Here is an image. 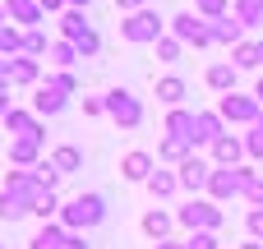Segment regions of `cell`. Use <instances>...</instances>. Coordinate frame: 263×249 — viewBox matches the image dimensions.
<instances>
[{
    "mask_svg": "<svg viewBox=\"0 0 263 249\" xmlns=\"http://www.w3.org/2000/svg\"><path fill=\"white\" fill-rule=\"evenodd\" d=\"M240 249H263V245H259V240H250V245H240Z\"/></svg>",
    "mask_w": 263,
    "mask_h": 249,
    "instance_id": "obj_51",
    "label": "cell"
},
{
    "mask_svg": "<svg viewBox=\"0 0 263 249\" xmlns=\"http://www.w3.org/2000/svg\"><path fill=\"white\" fill-rule=\"evenodd\" d=\"M5 194H14L18 203H28V208L37 213V203H42L51 189H46V185H42L32 171H9V180H5Z\"/></svg>",
    "mask_w": 263,
    "mask_h": 249,
    "instance_id": "obj_7",
    "label": "cell"
},
{
    "mask_svg": "<svg viewBox=\"0 0 263 249\" xmlns=\"http://www.w3.org/2000/svg\"><path fill=\"white\" fill-rule=\"evenodd\" d=\"M23 213H32V208H28V203H18L14 194H5V189H0V217H5V222H18Z\"/></svg>",
    "mask_w": 263,
    "mask_h": 249,
    "instance_id": "obj_31",
    "label": "cell"
},
{
    "mask_svg": "<svg viewBox=\"0 0 263 249\" xmlns=\"http://www.w3.org/2000/svg\"><path fill=\"white\" fill-rule=\"evenodd\" d=\"M254 97H259V106H263V79H259V88H254Z\"/></svg>",
    "mask_w": 263,
    "mask_h": 249,
    "instance_id": "obj_49",
    "label": "cell"
},
{
    "mask_svg": "<svg viewBox=\"0 0 263 249\" xmlns=\"http://www.w3.org/2000/svg\"><path fill=\"white\" fill-rule=\"evenodd\" d=\"M106 111V102H97V97H83V116H102Z\"/></svg>",
    "mask_w": 263,
    "mask_h": 249,
    "instance_id": "obj_42",
    "label": "cell"
},
{
    "mask_svg": "<svg viewBox=\"0 0 263 249\" xmlns=\"http://www.w3.org/2000/svg\"><path fill=\"white\" fill-rule=\"evenodd\" d=\"M143 231H148L157 245H166V236H171V217H166L162 208H153V213H143Z\"/></svg>",
    "mask_w": 263,
    "mask_h": 249,
    "instance_id": "obj_24",
    "label": "cell"
},
{
    "mask_svg": "<svg viewBox=\"0 0 263 249\" xmlns=\"http://www.w3.org/2000/svg\"><path fill=\"white\" fill-rule=\"evenodd\" d=\"M83 5H88V0H69V9H83Z\"/></svg>",
    "mask_w": 263,
    "mask_h": 249,
    "instance_id": "obj_50",
    "label": "cell"
},
{
    "mask_svg": "<svg viewBox=\"0 0 263 249\" xmlns=\"http://www.w3.org/2000/svg\"><path fill=\"white\" fill-rule=\"evenodd\" d=\"M120 176L148 185V180H153V157H148V152H125V157H120Z\"/></svg>",
    "mask_w": 263,
    "mask_h": 249,
    "instance_id": "obj_15",
    "label": "cell"
},
{
    "mask_svg": "<svg viewBox=\"0 0 263 249\" xmlns=\"http://www.w3.org/2000/svg\"><path fill=\"white\" fill-rule=\"evenodd\" d=\"M106 217V199L102 194H79V199H69L65 208H60V226L65 231H88V226H97Z\"/></svg>",
    "mask_w": 263,
    "mask_h": 249,
    "instance_id": "obj_1",
    "label": "cell"
},
{
    "mask_svg": "<svg viewBox=\"0 0 263 249\" xmlns=\"http://www.w3.org/2000/svg\"><path fill=\"white\" fill-rule=\"evenodd\" d=\"M166 134H171V139H190V134H194V111L176 106V111L166 116Z\"/></svg>",
    "mask_w": 263,
    "mask_h": 249,
    "instance_id": "obj_23",
    "label": "cell"
},
{
    "mask_svg": "<svg viewBox=\"0 0 263 249\" xmlns=\"http://www.w3.org/2000/svg\"><path fill=\"white\" fill-rule=\"evenodd\" d=\"M157 157H162V162H176V166H185V162L194 157V143H190V139H166V143L157 148Z\"/></svg>",
    "mask_w": 263,
    "mask_h": 249,
    "instance_id": "obj_21",
    "label": "cell"
},
{
    "mask_svg": "<svg viewBox=\"0 0 263 249\" xmlns=\"http://www.w3.org/2000/svg\"><path fill=\"white\" fill-rule=\"evenodd\" d=\"M65 249H88V240H83V236H69V240H65Z\"/></svg>",
    "mask_w": 263,
    "mask_h": 249,
    "instance_id": "obj_47",
    "label": "cell"
},
{
    "mask_svg": "<svg viewBox=\"0 0 263 249\" xmlns=\"http://www.w3.org/2000/svg\"><path fill=\"white\" fill-rule=\"evenodd\" d=\"M222 139V116L217 111H194V134H190V143L199 148V143H217Z\"/></svg>",
    "mask_w": 263,
    "mask_h": 249,
    "instance_id": "obj_9",
    "label": "cell"
},
{
    "mask_svg": "<svg viewBox=\"0 0 263 249\" xmlns=\"http://www.w3.org/2000/svg\"><path fill=\"white\" fill-rule=\"evenodd\" d=\"M208 32H213V42L217 46H240V18L236 14H227V18H208Z\"/></svg>",
    "mask_w": 263,
    "mask_h": 249,
    "instance_id": "obj_10",
    "label": "cell"
},
{
    "mask_svg": "<svg viewBox=\"0 0 263 249\" xmlns=\"http://www.w3.org/2000/svg\"><path fill=\"white\" fill-rule=\"evenodd\" d=\"M46 51H51V46H46V32H42V28L23 32V55H32V60H37V55H46Z\"/></svg>",
    "mask_w": 263,
    "mask_h": 249,
    "instance_id": "obj_29",
    "label": "cell"
},
{
    "mask_svg": "<svg viewBox=\"0 0 263 249\" xmlns=\"http://www.w3.org/2000/svg\"><path fill=\"white\" fill-rule=\"evenodd\" d=\"M162 28H166V23H162L153 9H139V14H129V18L120 23V37H125V42H134V46H143V42H153V46H157V42H162Z\"/></svg>",
    "mask_w": 263,
    "mask_h": 249,
    "instance_id": "obj_4",
    "label": "cell"
},
{
    "mask_svg": "<svg viewBox=\"0 0 263 249\" xmlns=\"http://www.w3.org/2000/svg\"><path fill=\"white\" fill-rule=\"evenodd\" d=\"M171 32H176V42H185V46H213L208 18H199V14H190V9L171 18Z\"/></svg>",
    "mask_w": 263,
    "mask_h": 249,
    "instance_id": "obj_8",
    "label": "cell"
},
{
    "mask_svg": "<svg viewBox=\"0 0 263 249\" xmlns=\"http://www.w3.org/2000/svg\"><path fill=\"white\" fill-rule=\"evenodd\" d=\"M185 92H190V88H185V79H176V74H166V79H157V97H162V102H166L171 111H176V106L185 102Z\"/></svg>",
    "mask_w": 263,
    "mask_h": 249,
    "instance_id": "obj_20",
    "label": "cell"
},
{
    "mask_svg": "<svg viewBox=\"0 0 263 249\" xmlns=\"http://www.w3.org/2000/svg\"><path fill=\"white\" fill-rule=\"evenodd\" d=\"M51 60L69 69V65H74V60H83V55H79V46H74V42H65V37H60V42H51Z\"/></svg>",
    "mask_w": 263,
    "mask_h": 249,
    "instance_id": "obj_28",
    "label": "cell"
},
{
    "mask_svg": "<svg viewBox=\"0 0 263 249\" xmlns=\"http://www.w3.org/2000/svg\"><path fill=\"white\" fill-rule=\"evenodd\" d=\"M259 65H263V42H259Z\"/></svg>",
    "mask_w": 263,
    "mask_h": 249,
    "instance_id": "obj_52",
    "label": "cell"
},
{
    "mask_svg": "<svg viewBox=\"0 0 263 249\" xmlns=\"http://www.w3.org/2000/svg\"><path fill=\"white\" fill-rule=\"evenodd\" d=\"M5 14H9V18H14V23H23V28H28V32H32V28H37V23H42V18H46V14H42V5H37V0H5Z\"/></svg>",
    "mask_w": 263,
    "mask_h": 249,
    "instance_id": "obj_13",
    "label": "cell"
},
{
    "mask_svg": "<svg viewBox=\"0 0 263 249\" xmlns=\"http://www.w3.org/2000/svg\"><path fill=\"white\" fill-rule=\"evenodd\" d=\"M37 152H42V139H14L9 143V162H18V166H37L42 162Z\"/></svg>",
    "mask_w": 263,
    "mask_h": 249,
    "instance_id": "obj_19",
    "label": "cell"
},
{
    "mask_svg": "<svg viewBox=\"0 0 263 249\" xmlns=\"http://www.w3.org/2000/svg\"><path fill=\"white\" fill-rule=\"evenodd\" d=\"M236 69H259V42H240L236 46Z\"/></svg>",
    "mask_w": 263,
    "mask_h": 249,
    "instance_id": "obj_30",
    "label": "cell"
},
{
    "mask_svg": "<svg viewBox=\"0 0 263 249\" xmlns=\"http://www.w3.org/2000/svg\"><path fill=\"white\" fill-rule=\"evenodd\" d=\"M157 249H185V245H176V240H166V245H157Z\"/></svg>",
    "mask_w": 263,
    "mask_h": 249,
    "instance_id": "obj_48",
    "label": "cell"
},
{
    "mask_svg": "<svg viewBox=\"0 0 263 249\" xmlns=\"http://www.w3.org/2000/svg\"><path fill=\"white\" fill-rule=\"evenodd\" d=\"M180 46H185V42H176V37H162V42H157V55H162L166 65H176V60H180Z\"/></svg>",
    "mask_w": 263,
    "mask_h": 249,
    "instance_id": "obj_33",
    "label": "cell"
},
{
    "mask_svg": "<svg viewBox=\"0 0 263 249\" xmlns=\"http://www.w3.org/2000/svg\"><path fill=\"white\" fill-rule=\"evenodd\" d=\"M185 249H222V245H217V236H213V231H194V236L185 240Z\"/></svg>",
    "mask_w": 263,
    "mask_h": 249,
    "instance_id": "obj_36",
    "label": "cell"
},
{
    "mask_svg": "<svg viewBox=\"0 0 263 249\" xmlns=\"http://www.w3.org/2000/svg\"><path fill=\"white\" fill-rule=\"evenodd\" d=\"M37 79H42V65L32 55H18L14 69H9V83H37Z\"/></svg>",
    "mask_w": 263,
    "mask_h": 249,
    "instance_id": "obj_25",
    "label": "cell"
},
{
    "mask_svg": "<svg viewBox=\"0 0 263 249\" xmlns=\"http://www.w3.org/2000/svg\"><path fill=\"white\" fill-rule=\"evenodd\" d=\"M208 88H217L222 97H227V92H236V65H227V60L208 65Z\"/></svg>",
    "mask_w": 263,
    "mask_h": 249,
    "instance_id": "obj_18",
    "label": "cell"
},
{
    "mask_svg": "<svg viewBox=\"0 0 263 249\" xmlns=\"http://www.w3.org/2000/svg\"><path fill=\"white\" fill-rule=\"evenodd\" d=\"M176 176H180V185H185L190 194H199V189H208V180H213V171H208V162H199V157H190V162H185V166H180Z\"/></svg>",
    "mask_w": 263,
    "mask_h": 249,
    "instance_id": "obj_12",
    "label": "cell"
},
{
    "mask_svg": "<svg viewBox=\"0 0 263 249\" xmlns=\"http://www.w3.org/2000/svg\"><path fill=\"white\" fill-rule=\"evenodd\" d=\"M180 226H190V236H194V231H217V226H222V208L208 203V199H190V203L180 208Z\"/></svg>",
    "mask_w": 263,
    "mask_h": 249,
    "instance_id": "obj_5",
    "label": "cell"
},
{
    "mask_svg": "<svg viewBox=\"0 0 263 249\" xmlns=\"http://www.w3.org/2000/svg\"><path fill=\"white\" fill-rule=\"evenodd\" d=\"M231 14L240 18V28H263V0H236Z\"/></svg>",
    "mask_w": 263,
    "mask_h": 249,
    "instance_id": "obj_22",
    "label": "cell"
},
{
    "mask_svg": "<svg viewBox=\"0 0 263 249\" xmlns=\"http://www.w3.org/2000/svg\"><path fill=\"white\" fill-rule=\"evenodd\" d=\"M245 152H250L254 162H263V120L250 129V139H245Z\"/></svg>",
    "mask_w": 263,
    "mask_h": 249,
    "instance_id": "obj_34",
    "label": "cell"
},
{
    "mask_svg": "<svg viewBox=\"0 0 263 249\" xmlns=\"http://www.w3.org/2000/svg\"><path fill=\"white\" fill-rule=\"evenodd\" d=\"M9 111H14V106H9V92H5V88H0V120H5V116H9Z\"/></svg>",
    "mask_w": 263,
    "mask_h": 249,
    "instance_id": "obj_45",
    "label": "cell"
},
{
    "mask_svg": "<svg viewBox=\"0 0 263 249\" xmlns=\"http://www.w3.org/2000/svg\"><path fill=\"white\" fill-rule=\"evenodd\" d=\"M46 83H51V88H60V92H65V97H69V92H74V88H79V83H74V74H69V69H60V74H51V79H46Z\"/></svg>",
    "mask_w": 263,
    "mask_h": 249,
    "instance_id": "obj_37",
    "label": "cell"
},
{
    "mask_svg": "<svg viewBox=\"0 0 263 249\" xmlns=\"http://www.w3.org/2000/svg\"><path fill=\"white\" fill-rule=\"evenodd\" d=\"M65 240H69V231H65L60 222H46V226H42L28 245H32V249H65Z\"/></svg>",
    "mask_w": 263,
    "mask_h": 249,
    "instance_id": "obj_16",
    "label": "cell"
},
{
    "mask_svg": "<svg viewBox=\"0 0 263 249\" xmlns=\"http://www.w3.org/2000/svg\"><path fill=\"white\" fill-rule=\"evenodd\" d=\"M97 51H102V37H97V32H88V37L79 42V55H97Z\"/></svg>",
    "mask_w": 263,
    "mask_h": 249,
    "instance_id": "obj_40",
    "label": "cell"
},
{
    "mask_svg": "<svg viewBox=\"0 0 263 249\" xmlns=\"http://www.w3.org/2000/svg\"><path fill=\"white\" fill-rule=\"evenodd\" d=\"M194 9L203 18H227V0H194Z\"/></svg>",
    "mask_w": 263,
    "mask_h": 249,
    "instance_id": "obj_35",
    "label": "cell"
},
{
    "mask_svg": "<svg viewBox=\"0 0 263 249\" xmlns=\"http://www.w3.org/2000/svg\"><path fill=\"white\" fill-rule=\"evenodd\" d=\"M60 32H65V42H83L92 28H88V18H83V9H65V18H60Z\"/></svg>",
    "mask_w": 263,
    "mask_h": 249,
    "instance_id": "obj_17",
    "label": "cell"
},
{
    "mask_svg": "<svg viewBox=\"0 0 263 249\" xmlns=\"http://www.w3.org/2000/svg\"><path fill=\"white\" fill-rule=\"evenodd\" d=\"M65 106H69V102H65V92H60V88H51V83H42V88H37V97H32V111H37V116H60Z\"/></svg>",
    "mask_w": 263,
    "mask_h": 249,
    "instance_id": "obj_14",
    "label": "cell"
},
{
    "mask_svg": "<svg viewBox=\"0 0 263 249\" xmlns=\"http://www.w3.org/2000/svg\"><path fill=\"white\" fill-rule=\"evenodd\" d=\"M51 162H55V171H60V176H69V171H79V166H83V152H79L74 143H65V148H55V157H51Z\"/></svg>",
    "mask_w": 263,
    "mask_h": 249,
    "instance_id": "obj_26",
    "label": "cell"
},
{
    "mask_svg": "<svg viewBox=\"0 0 263 249\" xmlns=\"http://www.w3.org/2000/svg\"><path fill=\"white\" fill-rule=\"evenodd\" d=\"M240 157H245V139L222 134V139L213 143V162H217V166H240Z\"/></svg>",
    "mask_w": 263,
    "mask_h": 249,
    "instance_id": "obj_11",
    "label": "cell"
},
{
    "mask_svg": "<svg viewBox=\"0 0 263 249\" xmlns=\"http://www.w3.org/2000/svg\"><path fill=\"white\" fill-rule=\"evenodd\" d=\"M116 5H120L125 14H139V9H148V0H116Z\"/></svg>",
    "mask_w": 263,
    "mask_h": 249,
    "instance_id": "obj_43",
    "label": "cell"
},
{
    "mask_svg": "<svg viewBox=\"0 0 263 249\" xmlns=\"http://www.w3.org/2000/svg\"><path fill=\"white\" fill-rule=\"evenodd\" d=\"M250 176H254L250 166H217V171H213V180H208V194H213V203H227V199L245 194Z\"/></svg>",
    "mask_w": 263,
    "mask_h": 249,
    "instance_id": "obj_3",
    "label": "cell"
},
{
    "mask_svg": "<svg viewBox=\"0 0 263 249\" xmlns=\"http://www.w3.org/2000/svg\"><path fill=\"white\" fill-rule=\"evenodd\" d=\"M245 226H250V236H254V240H263V208H250Z\"/></svg>",
    "mask_w": 263,
    "mask_h": 249,
    "instance_id": "obj_39",
    "label": "cell"
},
{
    "mask_svg": "<svg viewBox=\"0 0 263 249\" xmlns=\"http://www.w3.org/2000/svg\"><path fill=\"white\" fill-rule=\"evenodd\" d=\"M55 208H60V203H55V194H46V199H42V203H37V217H42V222H46V217H51V213H55Z\"/></svg>",
    "mask_w": 263,
    "mask_h": 249,
    "instance_id": "obj_41",
    "label": "cell"
},
{
    "mask_svg": "<svg viewBox=\"0 0 263 249\" xmlns=\"http://www.w3.org/2000/svg\"><path fill=\"white\" fill-rule=\"evenodd\" d=\"M217 116L222 120H231V125H259L263 116H259V97H240V92H227L222 102H217Z\"/></svg>",
    "mask_w": 263,
    "mask_h": 249,
    "instance_id": "obj_6",
    "label": "cell"
},
{
    "mask_svg": "<svg viewBox=\"0 0 263 249\" xmlns=\"http://www.w3.org/2000/svg\"><path fill=\"white\" fill-rule=\"evenodd\" d=\"M9 69H14V60H5V55H0V83H9Z\"/></svg>",
    "mask_w": 263,
    "mask_h": 249,
    "instance_id": "obj_46",
    "label": "cell"
},
{
    "mask_svg": "<svg viewBox=\"0 0 263 249\" xmlns=\"http://www.w3.org/2000/svg\"><path fill=\"white\" fill-rule=\"evenodd\" d=\"M32 176H37L46 189H55V180H60V171H55V162H51V157H46V162H37V166H32Z\"/></svg>",
    "mask_w": 263,
    "mask_h": 249,
    "instance_id": "obj_32",
    "label": "cell"
},
{
    "mask_svg": "<svg viewBox=\"0 0 263 249\" xmlns=\"http://www.w3.org/2000/svg\"><path fill=\"white\" fill-rule=\"evenodd\" d=\"M102 102H106V116H111L120 129H139V125H143V106H139V97H134V92H125V88H111Z\"/></svg>",
    "mask_w": 263,
    "mask_h": 249,
    "instance_id": "obj_2",
    "label": "cell"
},
{
    "mask_svg": "<svg viewBox=\"0 0 263 249\" xmlns=\"http://www.w3.org/2000/svg\"><path fill=\"white\" fill-rule=\"evenodd\" d=\"M0 18H5V5H0Z\"/></svg>",
    "mask_w": 263,
    "mask_h": 249,
    "instance_id": "obj_53",
    "label": "cell"
},
{
    "mask_svg": "<svg viewBox=\"0 0 263 249\" xmlns=\"http://www.w3.org/2000/svg\"><path fill=\"white\" fill-rule=\"evenodd\" d=\"M37 5H42V14H55V9H65L69 0H37Z\"/></svg>",
    "mask_w": 263,
    "mask_h": 249,
    "instance_id": "obj_44",
    "label": "cell"
},
{
    "mask_svg": "<svg viewBox=\"0 0 263 249\" xmlns=\"http://www.w3.org/2000/svg\"><path fill=\"white\" fill-rule=\"evenodd\" d=\"M245 199H250L254 208H263V176H250V185H245Z\"/></svg>",
    "mask_w": 263,
    "mask_h": 249,
    "instance_id": "obj_38",
    "label": "cell"
},
{
    "mask_svg": "<svg viewBox=\"0 0 263 249\" xmlns=\"http://www.w3.org/2000/svg\"><path fill=\"white\" fill-rule=\"evenodd\" d=\"M148 189H153L157 199H166V194H176V189H180V176H171V171H153Z\"/></svg>",
    "mask_w": 263,
    "mask_h": 249,
    "instance_id": "obj_27",
    "label": "cell"
}]
</instances>
